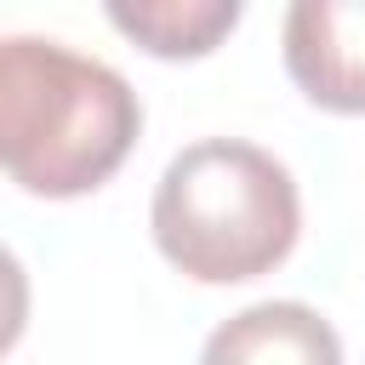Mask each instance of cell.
<instances>
[{
    "label": "cell",
    "instance_id": "1",
    "mask_svg": "<svg viewBox=\"0 0 365 365\" xmlns=\"http://www.w3.org/2000/svg\"><path fill=\"white\" fill-rule=\"evenodd\" d=\"M143 131V103L120 68L63 40H0V160L23 194L74 200L103 188Z\"/></svg>",
    "mask_w": 365,
    "mask_h": 365
},
{
    "label": "cell",
    "instance_id": "2",
    "mask_svg": "<svg viewBox=\"0 0 365 365\" xmlns=\"http://www.w3.org/2000/svg\"><path fill=\"white\" fill-rule=\"evenodd\" d=\"M154 245L200 285H240L279 268L302 234V200L285 160L240 137H200L154 182Z\"/></svg>",
    "mask_w": 365,
    "mask_h": 365
},
{
    "label": "cell",
    "instance_id": "3",
    "mask_svg": "<svg viewBox=\"0 0 365 365\" xmlns=\"http://www.w3.org/2000/svg\"><path fill=\"white\" fill-rule=\"evenodd\" d=\"M285 74L331 114H365V0H297L285 11Z\"/></svg>",
    "mask_w": 365,
    "mask_h": 365
},
{
    "label": "cell",
    "instance_id": "4",
    "mask_svg": "<svg viewBox=\"0 0 365 365\" xmlns=\"http://www.w3.org/2000/svg\"><path fill=\"white\" fill-rule=\"evenodd\" d=\"M200 365H342V342L308 302H251L205 336Z\"/></svg>",
    "mask_w": 365,
    "mask_h": 365
},
{
    "label": "cell",
    "instance_id": "5",
    "mask_svg": "<svg viewBox=\"0 0 365 365\" xmlns=\"http://www.w3.org/2000/svg\"><path fill=\"white\" fill-rule=\"evenodd\" d=\"M108 23L154 57H205L240 23V0H114Z\"/></svg>",
    "mask_w": 365,
    "mask_h": 365
}]
</instances>
